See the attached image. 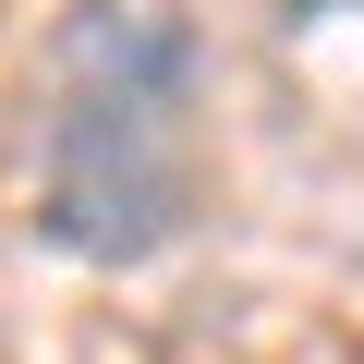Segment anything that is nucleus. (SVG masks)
Instances as JSON below:
<instances>
[{
    "label": "nucleus",
    "instance_id": "nucleus-1",
    "mask_svg": "<svg viewBox=\"0 0 364 364\" xmlns=\"http://www.w3.org/2000/svg\"><path fill=\"white\" fill-rule=\"evenodd\" d=\"M195 219V170H182V122L61 97L37 122V243L73 267H146Z\"/></svg>",
    "mask_w": 364,
    "mask_h": 364
},
{
    "label": "nucleus",
    "instance_id": "nucleus-2",
    "mask_svg": "<svg viewBox=\"0 0 364 364\" xmlns=\"http://www.w3.org/2000/svg\"><path fill=\"white\" fill-rule=\"evenodd\" d=\"M49 73H61V97H109V109H158V122H182L207 97L195 25L158 0H73L49 37Z\"/></svg>",
    "mask_w": 364,
    "mask_h": 364
},
{
    "label": "nucleus",
    "instance_id": "nucleus-3",
    "mask_svg": "<svg viewBox=\"0 0 364 364\" xmlns=\"http://www.w3.org/2000/svg\"><path fill=\"white\" fill-rule=\"evenodd\" d=\"M316 13H340V0H291V25H316Z\"/></svg>",
    "mask_w": 364,
    "mask_h": 364
}]
</instances>
